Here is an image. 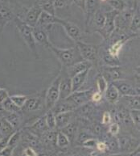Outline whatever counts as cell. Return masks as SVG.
Returning <instances> with one entry per match:
<instances>
[{"instance_id": "cell-1", "label": "cell", "mask_w": 140, "mask_h": 156, "mask_svg": "<svg viewBox=\"0 0 140 156\" xmlns=\"http://www.w3.org/2000/svg\"><path fill=\"white\" fill-rule=\"evenodd\" d=\"M48 48L55 54V56L64 66H65L66 67H68L70 66L83 60L77 45L72 48H68V49H61L51 43Z\"/></svg>"}, {"instance_id": "cell-2", "label": "cell", "mask_w": 140, "mask_h": 156, "mask_svg": "<svg viewBox=\"0 0 140 156\" xmlns=\"http://www.w3.org/2000/svg\"><path fill=\"white\" fill-rule=\"evenodd\" d=\"M13 22L16 26V28L19 31V35L21 36L23 41L25 42L26 44L30 49L32 53H33V54L35 55V58H38L39 56H38L37 47H36V42H35L34 36H33L32 28L28 25V23H26L23 20V19L18 16L15 17Z\"/></svg>"}, {"instance_id": "cell-3", "label": "cell", "mask_w": 140, "mask_h": 156, "mask_svg": "<svg viewBox=\"0 0 140 156\" xmlns=\"http://www.w3.org/2000/svg\"><path fill=\"white\" fill-rule=\"evenodd\" d=\"M76 45H77L83 60L88 61L92 63H94L98 60L100 45L88 44V43L83 42L82 41H78L76 42Z\"/></svg>"}, {"instance_id": "cell-4", "label": "cell", "mask_w": 140, "mask_h": 156, "mask_svg": "<svg viewBox=\"0 0 140 156\" xmlns=\"http://www.w3.org/2000/svg\"><path fill=\"white\" fill-rule=\"evenodd\" d=\"M61 78H62V76L59 75L58 77L52 83L50 87L47 90L46 95H45V107H46L47 110L51 109L59 100V96H60L59 86H60Z\"/></svg>"}, {"instance_id": "cell-5", "label": "cell", "mask_w": 140, "mask_h": 156, "mask_svg": "<svg viewBox=\"0 0 140 156\" xmlns=\"http://www.w3.org/2000/svg\"><path fill=\"white\" fill-rule=\"evenodd\" d=\"M134 12L135 9L126 7L123 11L118 12L115 18V29L126 33L129 30Z\"/></svg>"}, {"instance_id": "cell-6", "label": "cell", "mask_w": 140, "mask_h": 156, "mask_svg": "<svg viewBox=\"0 0 140 156\" xmlns=\"http://www.w3.org/2000/svg\"><path fill=\"white\" fill-rule=\"evenodd\" d=\"M93 93V89L87 90V91H76L72 92L68 97L66 98V100L76 108H77L82 105H84L89 102H91V96Z\"/></svg>"}, {"instance_id": "cell-7", "label": "cell", "mask_w": 140, "mask_h": 156, "mask_svg": "<svg viewBox=\"0 0 140 156\" xmlns=\"http://www.w3.org/2000/svg\"><path fill=\"white\" fill-rule=\"evenodd\" d=\"M118 12L115 10H110L105 12V20L103 28L98 33H99L103 39L108 40L111 34L115 30V18Z\"/></svg>"}, {"instance_id": "cell-8", "label": "cell", "mask_w": 140, "mask_h": 156, "mask_svg": "<svg viewBox=\"0 0 140 156\" xmlns=\"http://www.w3.org/2000/svg\"><path fill=\"white\" fill-rule=\"evenodd\" d=\"M54 23H58V24L62 26L64 29L65 30L67 35L73 41L77 42L78 41H82V33L81 29H80V28L77 24H75L74 23L70 22L68 20H66L58 18V17H56Z\"/></svg>"}, {"instance_id": "cell-9", "label": "cell", "mask_w": 140, "mask_h": 156, "mask_svg": "<svg viewBox=\"0 0 140 156\" xmlns=\"http://www.w3.org/2000/svg\"><path fill=\"white\" fill-rule=\"evenodd\" d=\"M16 16L7 1L0 2V33H2L8 23L14 20Z\"/></svg>"}, {"instance_id": "cell-10", "label": "cell", "mask_w": 140, "mask_h": 156, "mask_svg": "<svg viewBox=\"0 0 140 156\" xmlns=\"http://www.w3.org/2000/svg\"><path fill=\"white\" fill-rule=\"evenodd\" d=\"M112 83L115 85L117 90L118 91L120 96L139 95V90H138V88L135 87L126 79L115 80V81L112 82Z\"/></svg>"}, {"instance_id": "cell-11", "label": "cell", "mask_w": 140, "mask_h": 156, "mask_svg": "<svg viewBox=\"0 0 140 156\" xmlns=\"http://www.w3.org/2000/svg\"><path fill=\"white\" fill-rule=\"evenodd\" d=\"M100 74L107 81L108 83H112L115 80L124 79V73L122 72V69L120 67V66H104L101 70Z\"/></svg>"}, {"instance_id": "cell-12", "label": "cell", "mask_w": 140, "mask_h": 156, "mask_svg": "<svg viewBox=\"0 0 140 156\" xmlns=\"http://www.w3.org/2000/svg\"><path fill=\"white\" fill-rule=\"evenodd\" d=\"M99 9H100L99 0H86L85 1L84 12L85 14V28H86L87 33L89 32V24L93 16Z\"/></svg>"}, {"instance_id": "cell-13", "label": "cell", "mask_w": 140, "mask_h": 156, "mask_svg": "<svg viewBox=\"0 0 140 156\" xmlns=\"http://www.w3.org/2000/svg\"><path fill=\"white\" fill-rule=\"evenodd\" d=\"M117 140L118 142L119 151L127 152L128 154L139 146L138 141L131 136H118Z\"/></svg>"}, {"instance_id": "cell-14", "label": "cell", "mask_w": 140, "mask_h": 156, "mask_svg": "<svg viewBox=\"0 0 140 156\" xmlns=\"http://www.w3.org/2000/svg\"><path fill=\"white\" fill-rule=\"evenodd\" d=\"M42 11L43 10L40 6V4L36 2L28 10V12H26L25 16L23 19V20L26 23H28V25L31 26L32 28H34L37 23L39 17H40Z\"/></svg>"}, {"instance_id": "cell-15", "label": "cell", "mask_w": 140, "mask_h": 156, "mask_svg": "<svg viewBox=\"0 0 140 156\" xmlns=\"http://www.w3.org/2000/svg\"><path fill=\"white\" fill-rule=\"evenodd\" d=\"M32 31L35 42L48 48L49 44H51L48 39V29L40 26H35L32 28Z\"/></svg>"}, {"instance_id": "cell-16", "label": "cell", "mask_w": 140, "mask_h": 156, "mask_svg": "<svg viewBox=\"0 0 140 156\" xmlns=\"http://www.w3.org/2000/svg\"><path fill=\"white\" fill-rule=\"evenodd\" d=\"M93 63L88 61L82 60L78 62L75 63L73 65L70 66L68 67H67V74L68 76L70 78H72V76H74L75 75H77L78 73H81L82 71H84L85 70H89L91 69Z\"/></svg>"}, {"instance_id": "cell-17", "label": "cell", "mask_w": 140, "mask_h": 156, "mask_svg": "<svg viewBox=\"0 0 140 156\" xmlns=\"http://www.w3.org/2000/svg\"><path fill=\"white\" fill-rule=\"evenodd\" d=\"M118 102L122 103V106L129 110L140 109L139 95L121 96L119 97Z\"/></svg>"}, {"instance_id": "cell-18", "label": "cell", "mask_w": 140, "mask_h": 156, "mask_svg": "<svg viewBox=\"0 0 140 156\" xmlns=\"http://www.w3.org/2000/svg\"><path fill=\"white\" fill-rule=\"evenodd\" d=\"M72 83H71V78L68 75L65 78H61L60 86H59V100H65L72 94Z\"/></svg>"}, {"instance_id": "cell-19", "label": "cell", "mask_w": 140, "mask_h": 156, "mask_svg": "<svg viewBox=\"0 0 140 156\" xmlns=\"http://www.w3.org/2000/svg\"><path fill=\"white\" fill-rule=\"evenodd\" d=\"M44 103L45 104V102H43V99L41 97L28 98L24 105L21 108V110L24 112L38 111L44 105Z\"/></svg>"}, {"instance_id": "cell-20", "label": "cell", "mask_w": 140, "mask_h": 156, "mask_svg": "<svg viewBox=\"0 0 140 156\" xmlns=\"http://www.w3.org/2000/svg\"><path fill=\"white\" fill-rule=\"evenodd\" d=\"M105 12H102L101 9H99L93 16V19H92L91 22H90V24H89V28L92 27L93 31L95 33H98L103 28L104 23H105Z\"/></svg>"}, {"instance_id": "cell-21", "label": "cell", "mask_w": 140, "mask_h": 156, "mask_svg": "<svg viewBox=\"0 0 140 156\" xmlns=\"http://www.w3.org/2000/svg\"><path fill=\"white\" fill-rule=\"evenodd\" d=\"M89 70H90V69H89V70H84V71H82V72L78 73V74L75 75L74 76H72V77L71 78L72 92L80 90V88L84 85L85 82L86 81V79L87 77H88Z\"/></svg>"}, {"instance_id": "cell-22", "label": "cell", "mask_w": 140, "mask_h": 156, "mask_svg": "<svg viewBox=\"0 0 140 156\" xmlns=\"http://www.w3.org/2000/svg\"><path fill=\"white\" fill-rule=\"evenodd\" d=\"M73 111H69V112H60L57 114H55V118H56V128L58 129L64 128L68 124L71 122L72 120Z\"/></svg>"}, {"instance_id": "cell-23", "label": "cell", "mask_w": 140, "mask_h": 156, "mask_svg": "<svg viewBox=\"0 0 140 156\" xmlns=\"http://www.w3.org/2000/svg\"><path fill=\"white\" fill-rule=\"evenodd\" d=\"M56 17V16H52V15L49 14L48 12L42 11L35 26H40V27H43V28H46L49 29V28L52 24H55L54 21H55Z\"/></svg>"}, {"instance_id": "cell-24", "label": "cell", "mask_w": 140, "mask_h": 156, "mask_svg": "<svg viewBox=\"0 0 140 156\" xmlns=\"http://www.w3.org/2000/svg\"><path fill=\"white\" fill-rule=\"evenodd\" d=\"M104 94H105V97L106 100L111 104H115V103L118 102V100L120 97L118 91L117 90V88L112 83H110V84H108L107 88H106Z\"/></svg>"}, {"instance_id": "cell-25", "label": "cell", "mask_w": 140, "mask_h": 156, "mask_svg": "<svg viewBox=\"0 0 140 156\" xmlns=\"http://www.w3.org/2000/svg\"><path fill=\"white\" fill-rule=\"evenodd\" d=\"M140 28V15H139V7L135 9L132 20H131V24L129 27V31L131 32V34L138 35Z\"/></svg>"}, {"instance_id": "cell-26", "label": "cell", "mask_w": 140, "mask_h": 156, "mask_svg": "<svg viewBox=\"0 0 140 156\" xmlns=\"http://www.w3.org/2000/svg\"><path fill=\"white\" fill-rule=\"evenodd\" d=\"M102 61L103 62L104 65L108 66H117L121 65V62L119 60L118 57L112 56L111 54H109L107 49L103 50Z\"/></svg>"}, {"instance_id": "cell-27", "label": "cell", "mask_w": 140, "mask_h": 156, "mask_svg": "<svg viewBox=\"0 0 140 156\" xmlns=\"http://www.w3.org/2000/svg\"><path fill=\"white\" fill-rule=\"evenodd\" d=\"M27 128L30 129V131H35L38 133H45L47 129H48V126H47L46 121H45V115L39 118L37 121H35V123H33L32 126H28Z\"/></svg>"}, {"instance_id": "cell-28", "label": "cell", "mask_w": 140, "mask_h": 156, "mask_svg": "<svg viewBox=\"0 0 140 156\" xmlns=\"http://www.w3.org/2000/svg\"><path fill=\"white\" fill-rule=\"evenodd\" d=\"M15 130L16 129L4 117H0V133L2 136H11Z\"/></svg>"}, {"instance_id": "cell-29", "label": "cell", "mask_w": 140, "mask_h": 156, "mask_svg": "<svg viewBox=\"0 0 140 156\" xmlns=\"http://www.w3.org/2000/svg\"><path fill=\"white\" fill-rule=\"evenodd\" d=\"M59 130H61L62 133H65L69 140V142H72L74 141L75 137H76V134L77 133V126H76L75 123L70 122L67 126L61 129H59Z\"/></svg>"}, {"instance_id": "cell-30", "label": "cell", "mask_w": 140, "mask_h": 156, "mask_svg": "<svg viewBox=\"0 0 140 156\" xmlns=\"http://www.w3.org/2000/svg\"><path fill=\"white\" fill-rule=\"evenodd\" d=\"M21 114L22 113H19V112H6L4 117L12 124V126L15 129H18L21 124Z\"/></svg>"}, {"instance_id": "cell-31", "label": "cell", "mask_w": 140, "mask_h": 156, "mask_svg": "<svg viewBox=\"0 0 140 156\" xmlns=\"http://www.w3.org/2000/svg\"><path fill=\"white\" fill-rule=\"evenodd\" d=\"M22 133H23V130L20 129H18L15 131L14 133L10 136L7 146L12 147L14 150L15 149L17 146L19 145V142H20V139H21L22 137Z\"/></svg>"}, {"instance_id": "cell-32", "label": "cell", "mask_w": 140, "mask_h": 156, "mask_svg": "<svg viewBox=\"0 0 140 156\" xmlns=\"http://www.w3.org/2000/svg\"><path fill=\"white\" fill-rule=\"evenodd\" d=\"M40 6L44 12H46L52 16H56V9L54 7V0H41Z\"/></svg>"}, {"instance_id": "cell-33", "label": "cell", "mask_w": 140, "mask_h": 156, "mask_svg": "<svg viewBox=\"0 0 140 156\" xmlns=\"http://www.w3.org/2000/svg\"><path fill=\"white\" fill-rule=\"evenodd\" d=\"M1 105H2V107L7 112H19V113H22V110L20 108L15 105L14 103L12 102V100L10 99V96L7 98L6 100L2 103H1Z\"/></svg>"}, {"instance_id": "cell-34", "label": "cell", "mask_w": 140, "mask_h": 156, "mask_svg": "<svg viewBox=\"0 0 140 156\" xmlns=\"http://www.w3.org/2000/svg\"><path fill=\"white\" fill-rule=\"evenodd\" d=\"M106 2L112 8L111 10H115L118 12L123 11L127 7V4L125 0H107Z\"/></svg>"}, {"instance_id": "cell-35", "label": "cell", "mask_w": 140, "mask_h": 156, "mask_svg": "<svg viewBox=\"0 0 140 156\" xmlns=\"http://www.w3.org/2000/svg\"><path fill=\"white\" fill-rule=\"evenodd\" d=\"M56 143L57 147H59L60 148H66V147H68L70 142L67 136L60 130L56 133Z\"/></svg>"}, {"instance_id": "cell-36", "label": "cell", "mask_w": 140, "mask_h": 156, "mask_svg": "<svg viewBox=\"0 0 140 156\" xmlns=\"http://www.w3.org/2000/svg\"><path fill=\"white\" fill-rule=\"evenodd\" d=\"M45 121L48 128L50 130H55L56 129V118L55 114L52 112L51 110H48L45 114Z\"/></svg>"}, {"instance_id": "cell-37", "label": "cell", "mask_w": 140, "mask_h": 156, "mask_svg": "<svg viewBox=\"0 0 140 156\" xmlns=\"http://www.w3.org/2000/svg\"><path fill=\"white\" fill-rule=\"evenodd\" d=\"M108 83L107 81L104 79L102 75H101L100 73L98 74V77H97V87H98V90L99 92L104 94L105 90L107 88Z\"/></svg>"}, {"instance_id": "cell-38", "label": "cell", "mask_w": 140, "mask_h": 156, "mask_svg": "<svg viewBox=\"0 0 140 156\" xmlns=\"http://www.w3.org/2000/svg\"><path fill=\"white\" fill-rule=\"evenodd\" d=\"M28 98V96H24V95H13L10 96V99L12 100V102L20 108L24 105Z\"/></svg>"}, {"instance_id": "cell-39", "label": "cell", "mask_w": 140, "mask_h": 156, "mask_svg": "<svg viewBox=\"0 0 140 156\" xmlns=\"http://www.w3.org/2000/svg\"><path fill=\"white\" fill-rule=\"evenodd\" d=\"M130 117L131 121L135 126H137L138 129H139L140 126V109H132L129 110Z\"/></svg>"}, {"instance_id": "cell-40", "label": "cell", "mask_w": 140, "mask_h": 156, "mask_svg": "<svg viewBox=\"0 0 140 156\" xmlns=\"http://www.w3.org/2000/svg\"><path fill=\"white\" fill-rule=\"evenodd\" d=\"M109 133L111 136H117L119 133L120 131V126L117 122H113L109 125Z\"/></svg>"}, {"instance_id": "cell-41", "label": "cell", "mask_w": 140, "mask_h": 156, "mask_svg": "<svg viewBox=\"0 0 140 156\" xmlns=\"http://www.w3.org/2000/svg\"><path fill=\"white\" fill-rule=\"evenodd\" d=\"M98 141L94 138V137H89L88 139H86L85 142H83L82 146L85 148H89V149H93L94 147H96V144H97Z\"/></svg>"}, {"instance_id": "cell-42", "label": "cell", "mask_w": 140, "mask_h": 156, "mask_svg": "<svg viewBox=\"0 0 140 156\" xmlns=\"http://www.w3.org/2000/svg\"><path fill=\"white\" fill-rule=\"evenodd\" d=\"M112 122V117L109 111L104 112L102 115V124L104 126H109Z\"/></svg>"}, {"instance_id": "cell-43", "label": "cell", "mask_w": 140, "mask_h": 156, "mask_svg": "<svg viewBox=\"0 0 140 156\" xmlns=\"http://www.w3.org/2000/svg\"><path fill=\"white\" fill-rule=\"evenodd\" d=\"M102 127L98 123L93 124L90 127V131H92V133L96 134V135H101L102 133Z\"/></svg>"}, {"instance_id": "cell-44", "label": "cell", "mask_w": 140, "mask_h": 156, "mask_svg": "<svg viewBox=\"0 0 140 156\" xmlns=\"http://www.w3.org/2000/svg\"><path fill=\"white\" fill-rule=\"evenodd\" d=\"M103 94L99 91H93L91 96V101L93 103H99L102 100Z\"/></svg>"}, {"instance_id": "cell-45", "label": "cell", "mask_w": 140, "mask_h": 156, "mask_svg": "<svg viewBox=\"0 0 140 156\" xmlns=\"http://www.w3.org/2000/svg\"><path fill=\"white\" fill-rule=\"evenodd\" d=\"M96 148H97L98 151L104 153V152L106 151V149H107L106 143H105V142H98V141L97 144H96Z\"/></svg>"}, {"instance_id": "cell-46", "label": "cell", "mask_w": 140, "mask_h": 156, "mask_svg": "<svg viewBox=\"0 0 140 156\" xmlns=\"http://www.w3.org/2000/svg\"><path fill=\"white\" fill-rule=\"evenodd\" d=\"M23 155H28V156H34L37 155V153L35 151V150L33 149V147H26L25 149L23 150V153H22Z\"/></svg>"}, {"instance_id": "cell-47", "label": "cell", "mask_w": 140, "mask_h": 156, "mask_svg": "<svg viewBox=\"0 0 140 156\" xmlns=\"http://www.w3.org/2000/svg\"><path fill=\"white\" fill-rule=\"evenodd\" d=\"M9 93L7 89L0 87V104L4 101L7 98L9 97Z\"/></svg>"}, {"instance_id": "cell-48", "label": "cell", "mask_w": 140, "mask_h": 156, "mask_svg": "<svg viewBox=\"0 0 140 156\" xmlns=\"http://www.w3.org/2000/svg\"><path fill=\"white\" fill-rule=\"evenodd\" d=\"M13 153H14V149L8 146H7L2 151H0V155H12Z\"/></svg>"}, {"instance_id": "cell-49", "label": "cell", "mask_w": 140, "mask_h": 156, "mask_svg": "<svg viewBox=\"0 0 140 156\" xmlns=\"http://www.w3.org/2000/svg\"><path fill=\"white\" fill-rule=\"evenodd\" d=\"M92 136H90V134H89V133H87V132H82V133H81L78 135V137H77V140L79 141L81 143H83V142H85V140L88 139V138H89V137H91Z\"/></svg>"}, {"instance_id": "cell-50", "label": "cell", "mask_w": 140, "mask_h": 156, "mask_svg": "<svg viewBox=\"0 0 140 156\" xmlns=\"http://www.w3.org/2000/svg\"><path fill=\"white\" fill-rule=\"evenodd\" d=\"M10 136H2V139L0 140V151L4 149L8 144V140H9Z\"/></svg>"}, {"instance_id": "cell-51", "label": "cell", "mask_w": 140, "mask_h": 156, "mask_svg": "<svg viewBox=\"0 0 140 156\" xmlns=\"http://www.w3.org/2000/svg\"><path fill=\"white\" fill-rule=\"evenodd\" d=\"M72 2H74L77 6H79L80 8L84 12L85 4V1H86V0H72Z\"/></svg>"}, {"instance_id": "cell-52", "label": "cell", "mask_w": 140, "mask_h": 156, "mask_svg": "<svg viewBox=\"0 0 140 156\" xmlns=\"http://www.w3.org/2000/svg\"><path fill=\"white\" fill-rule=\"evenodd\" d=\"M128 154H130V155H137V156H139L140 155V150H139V146H138L137 148H135V149L134 150V151H132L131 152H130Z\"/></svg>"}, {"instance_id": "cell-53", "label": "cell", "mask_w": 140, "mask_h": 156, "mask_svg": "<svg viewBox=\"0 0 140 156\" xmlns=\"http://www.w3.org/2000/svg\"><path fill=\"white\" fill-rule=\"evenodd\" d=\"M7 2H15L16 3H18V2H19L20 4H22L23 2H25L24 0H7Z\"/></svg>"}, {"instance_id": "cell-54", "label": "cell", "mask_w": 140, "mask_h": 156, "mask_svg": "<svg viewBox=\"0 0 140 156\" xmlns=\"http://www.w3.org/2000/svg\"><path fill=\"white\" fill-rule=\"evenodd\" d=\"M107 0H99V2H106Z\"/></svg>"}, {"instance_id": "cell-55", "label": "cell", "mask_w": 140, "mask_h": 156, "mask_svg": "<svg viewBox=\"0 0 140 156\" xmlns=\"http://www.w3.org/2000/svg\"><path fill=\"white\" fill-rule=\"evenodd\" d=\"M2 133H0V140L2 139Z\"/></svg>"}, {"instance_id": "cell-56", "label": "cell", "mask_w": 140, "mask_h": 156, "mask_svg": "<svg viewBox=\"0 0 140 156\" xmlns=\"http://www.w3.org/2000/svg\"><path fill=\"white\" fill-rule=\"evenodd\" d=\"M2 1H5V0H0V2H2ZM7 1V0H6Z\"/></svg>"}]
</instances>
